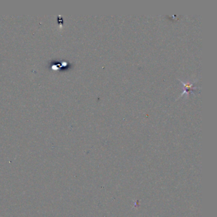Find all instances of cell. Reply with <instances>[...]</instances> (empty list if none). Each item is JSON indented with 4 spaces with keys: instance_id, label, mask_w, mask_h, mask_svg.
<instances>
[{
    "instance_id": "6da1fadb",
    "label": "cell",
    "mask_w": 217,
    "mask_h": 217,
    "mask_svg": "<svg viewBox=\"0 0 217 217\" xmlns=\"http://www.w3.org/2000/svg\"><path fill=\"white\" fill-rule=\"evenodd\" d=\"M180 80V82H181V83H182V84H183V89H184V90H183V92L178 97V98H181V97L184 95L185 94H186V95H187V96H189L190 92L193 93V90H197L198 89V87H194L193 86V84H194V83L196 82V80L194 81V82H183L182 80Z\"/></svg>"
}]
</instances>
